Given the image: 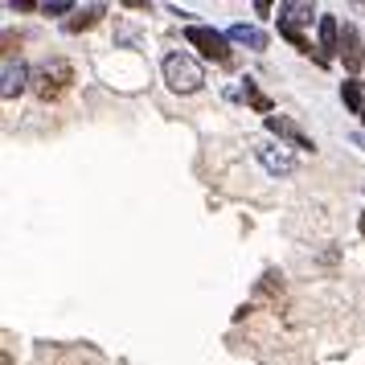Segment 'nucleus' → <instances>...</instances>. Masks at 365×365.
I'll return each instance as SVG.
<instances>
[{"instance_id":"20e7f679","label":"nucleus","mask_w":365,"mask_h":365,"mask_svg":"<svg viewBox=\"0 0 365 365\" xmlns=\"http://www.w3.org/2000/svg\"><path fill=\"white\" fill-rule=\"evenodd\" d=\"M250 148H255L259 165H263L271 177H287V173H296V156H292V148L271 144V140H250Z\"/></svg>"},{"instance_id":"2eb2a0df","label":"nucleus","mask_w":365,"mask_h":365,"mask_svg":"<svg viewBox=\"0 0 365 365\" xmlns=\"http://www.w3.org/2000/svg\"><path fill=\"white\" fill-rule=\"evenodd\" d=\"M41 13L46 17H62V13H74V4L70 0H50V4H41Z\"/></svg>"},{"instance_id":"4468645a","label":"nucleus","mask_w":365,"mask_h":365,"mask_svg":"<svg viewBox=\"0 0 365 365\" xmlns=\"http://www.w3.org/2000/svg\"><path fill=\"white\" fill-rule=\"evenodd\" d=\"M279 34L287 37V41H292V46H296L299 53H312V41H308V37L299 34V29H292V25H279Z\"/></svg>"},{"instance_id":"39448f33","label":"nucleus","mask_w":365,"mask_h":365,"mask_svg":"<svg viewBox=\"0 0 365 365\" xmlns=\"http://www.w3.org/2000/svg\"><path fill=\"white\" fill-rule=\"evenodd\" d=\"M267 132L279 135V144H292V148H299V152H316L312 135L304 132L296 119H287V115H267Z\"/></svg>"},{"instance_id":"f03ea898","label":"nucleus","mask_w":365,"mask_h":365,"mask_svg":"<svg viewBox=\"0 0 365 365\" xmlns=\"http://www.w3.org/2000/svg\"><path fill=\"white\" fill-rule=\"evenodd\" d=\"M165 83L177 91V95H193L201 91L205 83V70H201L197 58H189V53H168L165 58Z\"/></svg>"},{"instance_id":"7ed1b4c3","label":"nucleus","mask_w":365,"mask_h":365,"mask_svg":"<svg viewBox=\"0 0 365 365\" xmlns=\"http://www.w3.org/2000/svg\"><path fill=\"white\" fill-rule=\"evenodd\" d=\"M185 41L197 46L210 62H230V46H226L230 37H222L217 29H210V25H189V29H185Z\"/></svg>"},{"instance_id":"1a4fd4ad","label":"nucleus","mask_w":365,"mask_h":365,"mask_svg":"<svg viewBox=\"0 0 365 365\" xmlns=\"http://www.w3.org/2000/svg\"><path fill=\"white\" fill-rule=\"evenodd\" d=\"M341 58H345V66L349 70H357L365 62V53H361V41H357V29L353 25H341Z\"/></svg>"},{"instance_id":"dca6fc26","label":"nucleus","mask_w":365,"mask_h":365,"mask_svg":"<svg viewBox=\"0 0 365 365\" xmlns=\"http://www.w3.org/2000/svg\"><path fill=\"white\" fill-rule=\"evenodd\" d=\"M361 238H365V214H361Z\"/></svg>"},{"instance_id":"f257e3e1","label":"nucleus","mask_w":365,"mask_h":365,"mask_svg":"<svg viewBox=\"0 0 365 365\" xmlns=\"http://www.w3.org/2000/svg\"><path fill=\"white\" fill-rule=\"evenodd\" d=\"M70 83H74V66L62 62V58H53V62H46V66L37 70L29 86H34V95L41 103H58L70 91Z\"/></svg>"},{"instance_id":"423d86ee","label":"nucleus","mask_w":365,"mask_h":365,"mask_svg":"<svg viewBox=\"0 0 365 365\" xmlns=\"http://www.w3.org/2000/svg\"><path fill=\"white\" fill-rule=\"evenodd\" d=\"M29 83H34V74L25 70V62L21 58H4V86H0V95L4 99H17Z\"/></svg>"},{"instance_id":"0eeeda50","label":"nucleus","mask_w":365,"mask_h":365,"mask_svg":"<svg viewBox=\"0 0 365 365\" xmlns=\"http://www.w3.org/2000/svg\"><path fill=\"white\" fill-rule=\"evenodd\" d=\"M316 9L308 4V0H283L279 4V25H292V29H299V25H312Z\"/></svg>"},{"instance_id":"f8f14e48","label":"nucleus","mask_w":365,"mask_h":365,"mask_svg":"<svg viewBox=\"0 0 365 365\" xmlns=\"http://www.w3.org/2000/svg\"><path fill=\"white\" fill-rule=\"evenodd\" d=\"M341 99H345V107L353 111V115L365 111V95H361V83H357V78H349V83L341 86Z\"/></svg>"},{"instance_id":"6e6552de","label":"nucleus","mask_w":365,"mask_h":365,"mask_svg":"<svg viewBox=\"0 0 365 365\" xmlns=\"http://www.w3.org/2000/svg\"><path fill=\"white\" fill-rule=\"evenodd\" d=\"M103 17H107V4H86V9H74V17L66 21V34H83V29H95Z\"/></svg>"},{"instance_id":"ddd939ff","label":"nucleus","mask_w":365,"mask_h":365,"mask_svg":"<svg viewBox=\"0 0 365 365\" xmlns=\"http://www.w3.org/2000/svg\"><path fill=\"white\" fill-rule=\"evenodd\" d=\"M242 99L255 107V111H263V115H271V99H267L263 91L255 86V78H242Z\"/></svg>"},{"instance_id":"9b49d317","label":"nucleus","mask_w":365,"mask_h":365,"mask_svg":"<svg viewBox=\"0 0 365 365\" xmlns=\"http://www.w3.org/2000/svg\"><path fill=\"white\" fill-rule=\"evenodd\" d=\"M226 37L238 41V46H247V50H267V34L263 29H255V25H234Z\"/></svg>"},{"instance_id":"f3484780","label":"nucleus","mask_w":365,"mask_h":365,"mask_svg":"<svg viewBox=\"0 0 365 365\" xmlns=\"http://www.w3.org/2000/svg\"><path fill=\"white\" fill-rule=\"evenodd\" d=\"M361 123H365V111H361Z\"/></svg>"},{"instance_id":"9d476101","label":"nucleus","mask_w":365,"mask_h":365,"mask_svg":"<svg viewBox=\"0 0 365 365\" xmlns=\"http://www.w3.org/2000/svg\"><path fill=\"white\" fill-rule=\"evenodd\" d=\"M320 50H324V58L341 50V21L329 17V13L320 17Z\"/></svg>"}]
</instances>
